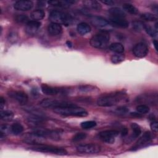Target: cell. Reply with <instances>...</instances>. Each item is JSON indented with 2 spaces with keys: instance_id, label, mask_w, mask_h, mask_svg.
Here are the masks:
<instances>
[{
  "instance_id": "cell-1",
  "label": "cell",
  "mask_w": 158,
  "mask_h": 158,
  "mask_svg": "<svg viewBox=\"0 0 158 158\" xmlns=\"http://www.w3.org/2000/svg\"><path fill=\"white\" fill-rule=\"evenodd\" d=\"M126 98L127 94L123 91L105 94L98 98L97 104L101 107H110L116 105Z\"/></svg>"
},
{
  "instance_id": "cell-2",
  "label": "cell",
  "mask_w": 158,
  "mask_h": 158,
  "mask_svg": "<svg viewBox=\"0 0 158 158\" xmlns=\"http://www.w3.org/2000/svg\"><path fill=\"white\" fill-rule=\"evenodd\" d=\"M49 19L52 23L66 26L71 25L73 22V18L72 15L60 10L51 11L49 15Z\"/></svg>"
},
{
  "instance_id": "cell-3",
  "label": "cell",
  "mask_w": 158,
  "mask_h": 158,
  "mask_svg": "<svg viewBox=\"0 0 158 158\" xmlns=\"http://www.w3.org/2000/svg\"><path fill=\"white\" fill-rule=\"evenodd\" d=\"M54 111L59 115L65 116H76V117H86L88 115V112L77 105L72 107L64 108L54 109Z\"/></svg>"
},
{
  "instance_id": "cell-4",
  "label": "cell",
  "mask_w": 158,
  "mask_h": 158,
  "mask_svg": "<svg viewBox=\"0 0 158 158\" xmlns=\"http://www.w3.org/2000/svg\"><path fill=\"white\" fill-rule=\"evenodd\" d=\"M110 40V35L106 31H101L94 35L90 40V45L95 48H104Z\"/></svg>"
},
{
  "instance_id": "cell-5",
  "label": "cell",
  "mask_w": 158,
  "mask_h": 158,
  "mask_svg": "<svg viewBox=\"0 0 158 158\" xmlns=\"http://www.w3.org/2000/svg\"><path fill=\"white\" fill-rule=\"evenodd\" d=\"M30 149L33 151H38V152L52 153V154H58V155H65L67 154V151H65V149L63 148H58V147L53 146L51 145L44 144L31 145Z\"/></svg>"
},
{
  "instance_id": "cell-6",
  "label": "cell",
  "mask_w": 158,
  "mask_h": 158,
  "mask_svg": "<svg viewBox=\"0 0 158 158\" xmlns=\"http://www.w3.org/2000/svg\"><path fill=\"white\" fill-rule=\"evenodd\" d=\"M40 105L43 108H64L76 106L75 104L64 101H60L51 99H44L40 102Z\"/></svg>"
},
{
  "instance_id": "cell-7",
  "label": "cell",
  "mask_w": 158,
  "mask_h": 158,
  "mask_svg": "<svg viewBox=\"0 0 158 158\" xmlns=\"http://www.w3.org/2000/svg\"><path fill=\"white\" fill-rule=\"evenodd\" d=\"M76 149L77 152L81 154H94L101 151V147L96 144L88 143L78 145L76 147Z\"/></svg>"
},
{
  "instance_id": "cell-8",
  "label": "cell",
  "mask_w": 158,
  "mask_h": 158,
  "mask_svg": "<svg viewBox=\"0 0 158 158\" xmlns=\"http://www.w3.org/2000/svg\"><path fill=\"white\" fill-rule=\"evenodd\" d=\"M118 135V131L115 130H109L101 131L98 136L102 141L109 144H112L114 143L115 138Z\"/></svg>"
},
{
  "instance_id": "cell-9",
  "label": "cell",
  "mask_w": 158,
  "mask_h": 158,
  "mask_svg": "<svg viewBox=\"0 0 158 158\" xmlns=\"http://www.w3.org/2000/svg\"><path fill=\"white\" fill-rule=\"evenodd\" d=\"M33 132L44 138H50L54 139H59L60 138L59 131L56 130L38 128L35 129Z\"/></svg>"
},
{
  "instance_id": "cell-10",
  "label": "cell",
  "mask_w": 158,
  "mask_h": 158,
  "mask_svg": "<svg viewBox=\"0 0 158 158\" xmlns=\"http://www.w3.org/2000/svg\"><path fill=\"white\" fill-rule=\"evenodd\" d=\"M8 95L15 100L20 105H25L27 103L28 98L27 94L20 91H10L8 93Z\"/></svg>"
},
{
  "instance_id": "cell-11",
  "label": "cell",
  "mask_w": 158,
  "mask_h": 158,
  "mask_svg": "<svg viewBox=\"0 0 158 158\" xmlns=\"http://www.w3.org/2000/svg\"><path fill=\"white\" fill-rule=\"evenodd\" d=\"M44 138H45L32 132L27 135L23 138V141L27 144H30L31 145L39 144H43Z\"/></svg>"
},
{
  "instance_id": "cell-12",
  "label": "cell",
  "mask_w": 158,
  "mask_h": 158,
  "mask_svg": "<svg viewBox=\"0 0 158 158\" xmlns=\"http://www.w3.org/2000/svg\"><path fill=\"white\" fill-rule=\"evenodd\" d=\"M151 140H152L151 133L148 131L144 132L143 135L138 139L136 144L132 148V150H136L141 148L144 147L145 146L148 145L151 141Z\"/></svg>"
},
{
  "instance_id": "cell-13",
  "label": "cell",
  "mask_w": 158,
  "mask_h": 158,
  "mask_svg": "<svg viewBox=\"0 0 158 158\" xmlns=\"http://www.w3.org/2000/svg\"><path fill=\"white\" fill-rule=\"evenodd\" d=\"M148 46L143 43H139L136 44L133 48V53L136 57H144L148 54Z\"/></svg>"
},
{
  "instance_id": "cell-14",
  "label": "cell",
  "mask_w": 158,
  "mask_h": 158,
  "mask_svg": "<svg viewBox=\"0 0 158 158\" xmlns=\"http://www.w3.org/2000/svg\"><path fill=\"white\" fill-rule=\"evenodd\" d=\"M33 6V2L31 1L20 0L16 1L14 4V8L17 10L27 11L30 10Z\"/></svg>"
},
{
  "instance_id": "cell-15",
  "label": "cell",
  "mask_w": 158,
  "mask_h": 158,
  "mask_svg": "<svg viewBox=\"0 0 158 158\" xmlns=\"http://www.w3.org/2000/svg\"><path fill=\"white\" fill-rule=\"evenodd\" d=\"M41 88L42 92L47 95H56L59 93H65V89L49 86L46 84H42L41 86Z\"/></svg>"
},
{
  "instance_id": "cell-16",
  "label": "cell",
  "mask_w": 158,
  "mask_h": 158,
  "mask_svg": "<svg viewBox=\"0 0 158 158\" xmlns=\"http://www.w3.org/2000/svg\"><path fill=\"white\" fill-rule=\"evenodd\" d=\"M41 23L40 21H36L33 20H30L26 24L25 31L28 35H34L38 31V29L41 27Z\"/></svg>"
},
{
  "instance_id": "cell-17",
  "label": "cell",
  "mask_w": 158,
  "mask_h": 158,
  "mask_svg": "<svg viewBox=\"0 0 158 158\" xmlns=\"http://www.w3.org/2000/svg\"><path fill=\"white\" fill-rule=\"evenodd\" d=\"M89 20L92 25L98 28H103L109 25V21L101 16H91Z\"/></svg>"
},
{
  "instance_id": "cell-18",
  "label": "cell",
  "mask_w": 158,
  "mask_h": 158,
  "mask_svg": "<svg viewBox=\"0 0 158 158\" xmlns=\"http://www.w3.org/2000/svg\"><path fill=\"white\" fill-rule=\"evenodd\" d=\"M109 24L115 27L126 28L128 27L129 23L124 18H118V17H111L109 21Z\"/></svg>"
},
{
  "instance_id": "cell-19",
  "label": "cell",
  "mask_w": 158,
  "mask_h": 158,
  "mask_svg": "<svg viewBox=\"0 0 158 158\" xmlns=\"http://www.w3.org/2000/svg\"><path fill=\"white\" fill-rule=\"evenodd\" d=\"M47 30L48 34L52 36L59 35L62 33V28L60 25L52 22L49 24Z\"/></svg>"
},
{
  "instance_id": "cell-20",
  "label": "cell",
  "mask_w": 158,
  "mask_h": 158,
  "mask_svg": "<svg viewBox=\"0 0 158 158\" xmlns=\"http://www.w3.org/2000/svg\"><path fill=\"white\" fill-rule=\"evenodd\" d=\"M131 128L132 130V134L127 139V143L131 142L137 138L141 133V130L140 127L136 123H132L131 124Z\"/></svg>"
},
{
  "instance_id": "cell-21",
  "label": "cell",
  "mask_w": 158,
  "mask_h": 158,
  "mask_svg": "<svg viewBox=\"0 0 158 158\" xmlns=\"http://www.w3.org/2000/svg\"><path fill=\"white\" fill-rule=\"evenodd\" d=\"M76 2L75 1H49L48 3L51 6L62 7V8H67L70 6L71 4Z\"/></svg>"
},
{
  "instance_id": "cell-22",
  "label": "cell",
  "mask_w": 158,
  "mask_h": 158,
  "mask_svg": "<svg viewBox=\"0 0 158 158\" xmlns=\"http://www.w3.org/2000/svg\"><path fill=\"white\" fill-rule=\"evenodd\" d=\"M91 28L90 25L85 22H81L78 24L77 27V30L81 35H85L90 32Z\"/></svg>"
},
{
  "instance_id": "cell-23",
  "label": "cell",
  "mask_w": 158,
  "mask_h": 158,
  "mask_svg": "<svg viewBox=\"0 0 158 158\" xmlns=\"http://www.w3.org/2000/svg\"><path fill=\"white\" fill-rule=\"evenodd\" d=\"M84 5L92 10L99 11L101 9V4L96 1H93V0H88V1H83Z\"/></svg>"
},
{
  "instance_id": "cell-24",
  "label": "cell",
  "mask_w": 158,
  "mask_h": 158,
  "mask_svg": "<svg viewBox=\"0 0 158 158\" xmlns=\"http://www.w3.org/2000/svg\"><path fill=\"white\" fill-rule=\"evenodd\" d=\"M109 12L112 15V17L124 18L126 15L124 10L119 7H112L109 10Z\"/></svg>"
},
{
  "instance_id": "cell-25",
  "label": "cell",
  "mask_w": 158,
  "mask_h": 158,
  "mask_svg": "<svg viewBox=\"0 0 158 158\" xmlns=\"http://www.w3.org/2000/svg\"><path fill=\"white\" fill-rule=\"evenodd\" d=\"M28 122L33 125H38L41 123H43L45 120V118H44L42 115H34L31 114L30 115L28 118Z\"/></svg>"
},
{
  "instance_id": "cell-26",
  "label": "cell",
  "mask_w": 158,
  "mask_h": 158,
  "mask_svg": "<svg viewBox=\"0 0 158 158\" xmlns=\"http://www.w3.org/2000/svg\"><path fill=\"white\" fill-rule=\"evenodd\" d=\"M45 16L44 12L41 9H36L31 12L30 14V17L33 20L40 21V20H42Z\"/></svg>"
},
{
  "instance_id": "cell-27",
  "label": "cell",
  "mask_w": 158,
  "mask_h": 158,
  "mask_svg": "<svg viewBox=\"0 0 158 158\" xmlns=\"http://www.w3.org/2000/svg\"><path fill=\"white\" fill-rule=\"evenodd\" d=\"M109 49L112 52H114L117 54H122L124 52L125 50L124 46H123L122 44L120 43H112L109 46Z\"/></svg>"
},
{
  "instance_id": "cell-28",
  "label": "cell",
  "mask_w": 158,
  "mask_h": 158,
  "mask_svg": "<svg viewBox=\"0 0 158 158\" xmlns=\"http://www.w3.org/2000/svg\"><path fill=\"white\" fill-rule=\"evenodd\" d=\"M123 9L124 11L131 14L136 15L138 14V9L133 5L128 3H125L123 4Z\"/></svg>"
},
{
  "instance_id": "cell-29",
  "label": "cell",
  "mask_w": 158,
  "mask_h": 158,
  "mask_svg": "<svg viewBox=\"0 0 158 158\" xmlns=\"http://www.w3.org/2000/svg\"><path fill=\"white\" fill-rule=\"evenodd\" d=\"M0 117L2 120L10 121L14 117V113L10 110H1Z\"/></svg>"
},
{
  "instance_id": "cell-30",
  "label": "cell",
  "mask_w": 158,
  "mask_h": 158,
  "mask_svg": "<svg viewBox=\"0 0 158 158\" xmlns=\"http://www.w3.org/2000/svg\"><path fill=\"white\" fill-rule=\"evenodd\" d=\"M10 130L14 135H18L23 132V127L21 124L19 123H15L11 125Z\"/></svg>"
},
{
  "instance_id": "cell-31",
  "label": "cell",
  "mask_w": 158,
  "mask_h": 158,
  "mask_svg": "<svg viewBox=\"0 0 158 158\" xmlns=\"http://www.w3.org/2000/svg\"><path fill=\"white\" fill-rule=\"evenodd\" d=\"M139 99H138V100H142V101H146V102L148 103H150L151 104H152V103H154V102H155L156 103H157V97L156 95L155 96H154L153 95L151 96V95H146V96H140L139 98Z\"/></svg>"
},
{
  "instance_id": "cell-32",
  "label": "cell",
  "mask_w": 158,
  "mask_h": 158,
  "mask_svg": "<svg viewBox=\"0 0 158 158\" xmlns=\"http://www.w3.org/2000/svg\"><path fill=\"white\" fill-rule=\"evenodd\" d=\"M143 28L144 29V30L146 31V32L151 37H156L157 35V31L155 30V28H154L153 27H152L150 25H148L147 24H144L143 25Z\"/></svg>"
},
{
  "instance_id": "cell-33",
  "label": "cell",
  "mask_w": 158,
  "mask_h": 158,
  "mask_svg": "<svg viewBox=\"0 0 158 158\" xmlns=\"http://www.w3.org/2000/svg\"><path fill=\"white\" fill-rule=\"evenodd\" d=\"M141 18L143 20H146V21H149V22H153V21H156L157 20V17L156 15L146 12L141 15Z\"/></svg>"
},
{
  "instance_id": "cell-34",
  "label": "cell",
  "mask_w": 158,
  "mask_h": 158,
  "mask_svg": "<svg viewBox=\"0 0 158 158\" xmlns=\"http://www.w3.org/2000/svg\"><path fill=\"white\" fill-rule=\"evenodd\" d=\"M15 20L20 23H27L30 20L27 15L25 14H17L14 18Z\"/></svg>"
},
{
  "instance_id": "cell-35",
  "label": "cell",
  "mask_w": 158,
  "mask_h": 158,
  "mask_svg": "<svg viewBox=\"0 0 158 158\" xmlns=\"http://www.w3.org/2000/svg\"><path fill=\"white\" fill-rule=\"evenodd\" d=\"M125 59V56L122 54H117L112 55L110 58V60L113 64H118L123 61Z\"/></svg>"
},
{
  "instance_id": "cell-36",
  "label": "cell",
  "mask_w": 158,
  "mask_h": 158,
  "mask_svg": "<svg viewBox=\"0 0 158 158\" xmlns=\"http://www.w3.org/2000/svg\"><path fill=\"white\" fill-rule=\"evenodd\" d=\"M81 127L84 129H90L92 128L96 125V122L93 120H89V121H85L83 122L80 124Z\"/></svg>"
},
{
  "instance_id": "cell-37",
  "label": "cell",
  "mask_w": 158,
  "mask_h": 158,
  "mask_svg": "<svg viewBox=\"0 0 158 158\" xmlns=\"http://www.w3.org/2000/svg\"><path fill=\"white\" fill-rule=\"evenodd\" d=\"M136 111L141 114H145L149 112V107L146 104H140L136 107Z\"/></svg>"
},
{
  "instance_id": "cell-38",
  "label": "cell",
  "mask_w": 158,
  "mask_h": 158,
  "mask_svg": "<svg viewBox=\"0 0 158 158\" xmlns=\"http://www.w3.org/2000/svg\"><path fill=\"white\" fill-rule=\"evenodd\" d=\"M143 25L144 23L141 22L135 21L132 23V28L135 31H141L143 29Z\"/></svg>"
},
{
  "instance_id": "cell-39",
  "label": "cell",
  "mask_w": 158,
  "mask_h": 158,
  "mask_svg": "<svg viewBox=\"0 0 158 158\" xmlns=\"http://www.w3.org/2000/svg\"><path fill=\"white\" fill-rule=\"evenodd\" d=\"M86 137V135L85 133H77L76 135H75L73 137H72V141L74 142H77V141H79L81 140H83L84 139H85Z\"/></svg>"
},
{
  "instance_id": "cell-40",
  "label": "cell",
  "mask_w": 158,
  "mask_h": 158,
  "mask_svg": "<svg viewBox=\"0 0 158 158\" xmlns=\"http://www.w3.org/2000/svg\"><path fill=\"white\" fill-rule=\"evenodd\" d=\"M116 113L118 114H121V115H124L125 114H127L128 112V109L125 107H118L116 110H115Z\"/></svg>"
},
{
  "instance_id": "cell-41",
  "label": "cell",
  "mask_w": 158,
  "mask_h": 158,
  "mask_svg": "<svg viewBox=\"0 0 158 158\" xmlns=\"http://www.w3.org/2000/svg\"><path fill=\"white\" fill-rule=\"evenodd\" d=\"M8 40L10 42H15L17 40V34L14 31L10 32L8 35Z\"/></svg>"
},
{
  "instance_id": "cell-42",
  "label": "cell",
  "mask_w": 158,
  "mask_h": 158,
  "mask_svg": "<svg viewBox=\"0 0 158 158\" xmlns=\"http://www.w3.org/2000/svg\"><path fill=\"white\" fill-rule=\"evenodd\" d=\"M79 89L81 91L83 92H88V91H91L93 90V88L91 86H88V85H83V86H80L79 87Z\"/></svg>"
},
{
  "instance_id": "cell-43",
  "label": "cell",
  "mask_w": 158,
  "mask_h": 158,
  "mask_svg": "<svg viewBox=\"0 0 158 158\" xmlns=\"http://www.w3.org/2000/svg\"><path fill=\"white\" fill-rule=\"evenodd\" d=\"M151 128L153 132L157 133L158 131V127H157V121H152L150 125Z\"/></svg>"
},
{
  "instance_id": "cell-44",
  "label": "cell",
  "mask_w": 158,
  "mask_h": 158,
  "mask_svg": "<svg viewBox=\"0 0 158 158\" xmlns=\"http://www.w3.org/2000/svg\"><path fill=\"white\" fill-rule=\"evenodd\" d=\"M8 131H9V128L7 125H1L0 133L6 135L7 134V133L8 132Z\"/></svg>"
},
{
  "instance_id": "cell-45",
  "label": "cell",
  "mask_w": 158,
  "mask_h": 158,
  "mask_svg": "<svg viewBox=\"0 0 158 158\" xmlns=\"http://www.w3.org/2000/svg\"><path fill=\"white\" fill-rule=\"evenodd\" d=\"M101 2L104 4H106L108 6H112L115 4V2L112 0H105V1H101Z\"/></svg>"
},
{
  "instance_id": "cell-46",
  "label": "cell",
  "mask_w": 158,
  "mask_h": 158,
  "mask_svg": "<svg viewBox=\"0 0 158 158\" xmlns=\"http://www.w3.org/2000/svg\"><path fill=\"white\" fill-rule=\"evenodd\" d=\"M128 134V129L125 127H123L122 128V130H121V135L122 136H126Z\"/></svg>"
},
{
  "instance_id": "cell-47",
  "label": "cell",
  "mask_w": 158,
  "mask_h": 158,
  "mask_svg": "<svg viewBox=\"0 0 158 158\" xmlns=\"http://www.w3.org/2000/svg\"><path fill=\"white\" fill-rule=\"evenodd\" d=\"M5 102H6L5 99L3 98V97L1 96V99H0V106H1V110L2 109L4 106L5 105Z\"/></svg>"
},
{
  "instance_id": "cell-48",
  "label": "cell",
  "mask_w": 158,
  "mask_h": 158,
  "mask_svg": "<svg viewBox=\"0 0 158 158\" xmlns=\"http://www.w3.org/2000/svg\"><path fill=\"white\" fill-rule=\"evenodd\" d=\"M131 115L134 116V117H141V114L138 113V112H133V113H131Z\"/></svg>"
},
{
  "instance_id": "cell-49",
  "label": "cell",
  "mask_w": 158,
  "mask_h": 158,
  "mask_svg": "<svg viewBox=\"0 0 158 158\" xmlns=\"http://www.w3.org/2000/svg\"><path fill=\"white\" fill-rule=\"evenodd\" d=\"M157 44H158V43H157V40H155L153 41V44H154V48H155V49H156V51H157Z\"/></svg>"
},
{
  "instance_id": "cell-50",
  "label": "cell",
  "mask_w": 158,
  "mask_h": 158,
  "mask_svg": "<svg viewBox=\"0 0 158 158\" xmlns=\"http://www.w3.org/2000/svg\"><path fill=\"white\" fill-rule=\"evenodd\" d=\"M67 46L69 47V48H71L72 46V43H71V41H67Z\"/></svg>"
}]
</instances>
